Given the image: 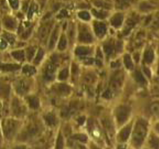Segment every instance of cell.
I'll use <instances>...</instances> for the list:
<instances>
[{
	"label": "cell",
	"mask_w": 159,
	"mask_h": 149,
	"mask_svg": "<svg viewBox=\"0 0 159 149\" xmlns=\"http://www.w3.org/2000/svg\"><path fill=\"white\" fill-rule=\"evenodd\" d=\"M124 65H125V67L129 70H132L134 68V63L133 61H132L131 57L130 56V54H125L124 57Z\"/></svg>",
	"instance_id": "obj_30"
},
{
	"label": "cell",
	"mask_w": 159,
	"mask_h": 149,
	"mask_svg": "<svg viewBox=\"0 0 159 149\" xmlns=\"http://www.w3.org/2000/svg\"><path fill=\"white\" fill-rule=\"evenodd\" d=\"M2 25L5 29L9 32H12L16 30L18 26L17 21L15 18L10 16H6L2 20Z\"/></svg>",
	"instance_id": "obj_6"
},
{
	"label": "cell",
	"mask_w": 159,
	"mask_h": 149,
	"mask_svg": "<svg viewBox=\"0 0 159 149\" xmlns=\"http://www.w3.org/2000/svg\"><path fill=\"white\" fill-rule=\"evenodd\" d=\"M123 79H124L123 74L121 73H118V74L116 73L111 80L112 90H113V91H117V90H119L121 85H122Z\"/></svg>",
	"instance_id": "obj_11"
},
{
	"label": "cell",
	"mask_w": 159,
	"mask_h": 149,
	"mask_svg": "<svg viewBox=\"0 0 159 149\" xmlns=\"http://www.w3.org/2000/svg\"><path fill=\"white\" fill-rule=\"evenodd\" d=\"M130 131H131V125H128L124 127V129H122L119 133V135H118L119 141H121V142H125L129 138Z\"/></svg>",
	"instance_id": "obj_15"
},
{
	"label": "cell",
	"mask_w": 159,
	"mask_h": 149,
	"mask_svg": "<svg viewBox=\"0 0 159 149\" xmlns=\"http://www.w3.org/2000/svg\"><path fill=\"white\" fill-rule=\"evenodd\" d=\"M93 15L98 19H104L108 16V12L105 9H93Z\"/></svg>",
	"instance_id": "obj_29"
},
{
	"label": "cell",
	"mask_w": 159,
	"mask_h": 149,
	"mask_svg": "<svg viewBox=\"0 0 159 149\" xmlns=\"http://www.w3.org/2000/svg\"><path fill=\"white\" fill-rule=\"evenodd\" d=\"M134 78H135V80L137 81L138 82L141 84H144L146 82L145 79H144V75H143L142 73L139 71H137L134 74Z\"/></svg>",
	"instance_id": "obj_35"
},
{
	"label": "cell",
	"mask_w": 159,
	"mask_h": 149,
	"mask_svg": "<svg viewBox=\"0 0 159 149\" xmlns=\"http://www.w3.org/2000/svg\"><path fill=\"white\" fill-rule=\"evenodd\" d=\"M78 122H79V124H83V123L85 122V117L82 116V117L79 118V119L78 120Z\"/></svg>",
	"instance_id": "obj_52"
},
{
	"label": "cell",
	"mask_w": 159,
	"mask_h": 149,
	"mask_svg": "<svg viewBox=\"0 0 159 149\" xmlns=\"http://www.w3.org/2000/svg\"><path fill=\"white\" fill-rule=\"evenodd\" d=\"M22 71L24 74L27 76H32L37 72V70L36 68H34V66L32 65H26L23 67L22 68Z\"/></svg>",
	"instance_id": "obj_24"
},
{
	"label": "cell",
	"mask_w": 159,
	"mask_h": 149,
	"mask_svg": "<svg viewBox=\"0 0 159 149\" xmlns=\"http://www.w3.org/2000/svg\"><path fill=\"white\" fill-rule=\"evenodd\" d=\"M93 4L97 8H100L102 9H109L111 8L112 5L106 0H94Z\"/></svg>",
	"instance_id": "obj_22"
},
{
	"label": "cell",
	"mask_w": 159,
	"mask_h": 149,
	"mask_svg": "<svg viewBox=\"0 0 159 149\" xmlns=\"http://www.w3.org/2000/svg\"><path fill=\"white\" fill-rule=\"evenodd\" d=\"M1 120H2V118H1V110H0V125H1Z\"/></svg>",
	"instance_id": "obj_56"
},
{
	"label": "cell",
	"mask_w": 159,
	"mask_h": 149,
	"mask_svg": "<svg viewBox=\"0 0 159 149\" xmlns=\"http://www.w3.org/2000/svg\"><path fill=\"white\" fill-rule=\"evenodd\" d=\"M67 15H68L67 11L65 10V9H62V10H61V12H59L58 15H57V17H59V18H64V17L67 16Z\"/></svg>",
	"instance_id": "obj_48"
},
{
	"label": "cell",
	"mask_w": 159,
	"mask_h": 149,
	"mask_svg": "<svg viewBox=\"0 0 159 149\" xmlns=\"http://www.w3.org/2000/svg\"><path fill=\"white\" fill-rule=\"evenodd\" d=\"M130 115V108L128 106L122 105L118 106L115 111L116 121L120 125H122L124 123L127 122Z\"/></svg>",
	"instance_id": "obj_4"
},
{
	"label": "cell",
	"mask_w": 159,
	"mask_h": 149,
	"mask_svg": "<svg viewBox=\"0 0 159 149\" xmlns=\"http://www.w3.org/2000/svg\"><path fill=\"white\" fill-rule=\"evenodd\" d=\"M68 76V68H64L63 70L60 71L58 74V79L60 80H65Z\"/></svg>",
	"instance_id": "obj_44"
},
{
	"label": "cell",
	"mask_w": 159,
	"mask_h": 149,
	"mask_svg": "<svg viewBox=\"0 0 159 149\" xmlns=\"http://www.w3.org/2000/svg\"><path fill=\"white\" fill-rule=\"evenodd\" d=\"M93 149H99V148H98V147H93Z\"/></svg>",
	"instance_id": "obj_57"
},
{
	"label": "cell",
	"mask_w": 159,
	"mask_h": 149,
	"mask_svg": "<svg viewBox=\"0 0 159 149\" xmlns=\"http://www.w3.org/2000/svg\"><path fill=\"white\" fill-rule=\"evenodd\" d=\"M51 27H52V23H46L40 28V30H39V37H40V40H43L48 37Z\"/></svg>",
	"instance_id": "obj_13"
},
{
	"label": "cell",
	"mask_w": 159,
	"mask_h": 149,
	"mask_svg": "<svg viewBox=\"0 0 159 149\" xmlns=\"http://www.w3.org/2000/svg\"><path fill=\"white\" fill-rule=\"evenodd\" d=\"M10 93V88L7 83L0 80V99H7Z\"/></svg>",
	"instance_id": "obj_14"
},
{
	"label": "cell",
	"mask_w": 159,
	"mask_h": 149,
	"mask_svg": "<svg viewBox=\"0 0 159 149\" xmlns=\"http://www.w3.org/2000/svg\"><path fill=\"white\" fill-rule=\"evenodd\" d=\"M155 4L152 3L151 2H143L141 3L139 6V9L141 11L143 12H149L155 9Z\"/></svg>",
	"instance_id": "obj_21"
},
{
	"label": "cell",
	"mask_w": 159,
	"mask_h": 149,
	"mask_svg": "<svg viewBox=\"0 0 159 149\" xmlns=\"http://www.w3.org/2000/svg\"><path fill=\"white\" fill-rule=\"evenodd\" d=\"M45 122L49 126H54L57 124V118H56L55 115L52 113H49L44 116Z\"/></svg>",
	"instance_id": "obj_26"
},
{
	"label": "cell",
	"mask_w": 159,
	"mask_h": 149,
	"mask_svg": "<svg viewBox=\"0 0 159 149\" xmlns=\"http://www.w3.org/2000/svg\"><path fill=\"white\" fill-rule=\"evenodd\" d=\"M158 73H159V70H158Z\"/></svg>",
	"instance_id": "obj_59"
},
{
	"label": "cell",
	"mask_w": 159,
	"mask_h": 149,
	"mask_svg": "<svg viewBox=\"0 0 159 149\" xmlns=\"http://www.w3.org/2000/svg\"><path fill=\"white\" fill-rule=\"evenodd\" d=\"M14 88L17 94L20 96H24L29 92L30 84L24 79H18L14 83Z\"/></svg>",
	"instance_id": "obj_5"
},
{
	"label": "cell",
	"mask_w": 159,
	"mask_h": 149,
	"mask_svg": "<svg viewBox=\"0 0 159 149\" xmlns=\"http://www.w3.org/2000/svg\"><path fill=\"white\" fill-rule=\"evenodd\" d=\"M37 11V5L36 3H32L29 6V12H28V17L31 18Z\"/></svg>",
	"instance_id": "obj_37"
},
{
	"label": "cell",
	"mask_w": 159,
	"mask_h": 149,
	"mask_svg": "<svg viewBox=\"0 0 159 149\" xmlns=\"http://www.w3.org/2000/svg\"><path fill=\"white\" fill-rule=\"evenodd\" d=\"M2 140H3V136L2 133H0V145H1L2 143Z\"/></svg>",
	"instance_id": "obj_54"
},
{
	"label": "cell",
	"mask_w": 159,
	"mask_h": 149,
	"mask_svg": "<svg viewBox=\"0 0 159 149\" xmlns=\"http://www.w3.org/2000/svg\"><path fill=\"white\" fill-rule=\"evenodd\" d=\"M155 129H156L157 131H158L159 133V123H158V124H156V126H155Z\"/></svg>",
	"instance_id": "obj_55"
},
{
	"label": "cell",
	"mask_w": 159,
	"mask_h": 149,
	"mask_svg": "<svg viewBox=\"0 0 159 149\" xmlns=\"http://www.w3.org/2000/svg\"><path fill=\"white\" fill-rule=\"evenodd\" d=\"M56 71V67L54 63H49L46 67V72H45L44 78L46 80L51 81L54 78V73Z\"/></svg>",
	"instance_id": "obj_16"
},
{
	"label": "cell",
	"mask_w": 159,
	"mask_h": 149,
	"mask_svg": "<svg viewBox=\"0 0 159 149\" xmlns=\"http://www.w3.org/2000/svg\"><path fill=\"white\" fill-rule=\"evenodd\" d=\"M59 34V26H57L54 29V30L52 31L51 34V37H50V40L49 43H48V47H49L50 49H53L54 47L55 46V43L57 40V37H58Z\"/></svg>",
	"instance_id": "obj_17"
},
{
	"label": "cell",
	"mask_w": 159,
	"mask_h": 149,
	"mask_svg": "<svg viewBox=\"0 0 159 149\" xmlns=\"http://www.w3.org/2000/svg\"><path fill=\"white\" fill-rule=\"evenodd\" d=\"M11 56L18 61H23L26 58V53L23 50H15L11 52Z\"/></svg>",
	"instance_id": "obj_18"
},
{
	"label": "cell",
	"mask_w": 159,
	"mask_h": 149,
	"mask_svg": "<svg viewBox=\"0 0 159 149\" xmlns=\"http://www.w3.org/2000/svg\"><path fill=\"white\" fill-rule=\"evenodd\" d=\"M10 111L12 116L18 119L19 117H22L26 114V109L20 99L17 97H13L11 101Z\"/></svg>",
	"instance_id": "obj_3"
},
{
	"label": "cell",
	"mask_w": 159,
	"mask_h": 149,
	"mask_svg": "<svg viewBox=\"0 0 159 149\" xmlns=\"http://www.w3.org/2000/svg\"><path fill=\"white\" fill-rule=\"evenodd\" d=\"M144 72H145V74H147L148 76H150V75H151V74H150V71H149V70H148L147 68H144Z\"/></svg>",
	"instance_id": "obj_53"
},
{
	"label": "cell",
	"mask_w": 159,
	"mask_h": 149,
	"mask_svg": "<svg viewBox=\"0 0 159 149\" xmlns=\"http://www.w3.org/2000/svg\"><path fill=\"white\" fill-rule=\"evenodd\" d=\"M20 65L17 64H2L0 65V70L2 71H7V72H10V71H15L20 68Z\"/></svg>",
	"instance_id": "obj_20"
},
{
	"label": "cell",
	"mask_w": 159,
	"mask_h": 149,
	"mask_svg": "<svg viewBox=\"0 0 159 149\" xmlns=\"http://www.w3.org/2000/svg\"><path fill=\"white\" fill-rule=\"evenodd\" d=\"M93 75H89V74H87L86 77H85V82H93Z\"/></svg>",
	"instance_id": "obj_50"
},
{
	"label": "cell",
	"mask_w": 159,
	"mask_h": 149,
	"mask_svg": "<svg viewBox=\"0 0 159 149\" xmlns=\"http://www.w3.org/2000/svg\"><path fill=\"white\" fill-rule=\"evenodd\" d=\"M148 133V123L144 119H139L135 124L132 135V141L134 147H140L144 142Z\"/></svg>",
	"instance_id": "obj_2"
},
{
	"label": "cell",
	"mask_w": 159,
	"mask_h": 149,
	"mask_svg": "<svg viewBox=\"0 0 159 149\" xmlns=\"http://www.w3.org/2000/svg\"><path fill=\"white\" fill-rule=\"evenodd\" d=\"M64 147V139L61 134H59L56 143V149H63Z\"/></svg>",
	"instance_id": "obj_45"
},
{
	"label": "cell",
	"mask_w": 159,
	"mask_h": 149,
	"mask_svg": "<svg viewBox=\"0 0 159 149\" xmlns=\"http://www.w3.org/2000/svg\"><path fill=\"white\" fill-rule=\"evenodd\" d=\"M20 127V121L13 116H6L2 118L0 130L2 134L8 141L12 140L18 132Z\"/></svg>",
	"instance_id": "obj_1"
},
{
	"label": "cell",
	"mask_w": 159,
	"mask_h": 149,
	"mask_svg": "<svg viewBox=\"0 0 159 149\" xmlns=\"http://www.w3.org/2000/svg\"><path fill=\"white\" fill-rule=\"evenodd\" d=\"M43 56H44V51L42 50L41 48H40L37 52V55H36L35 59H34V63L38 65V64L41 61L42 59H43Z\"/></svg>",
	"instance_id": "obj_34"
},
{
	"label": "cell",
	"mask_w": 159,
	"mask_h": 149,
	"mask_svg": "<svg viewBox=\"0 0 159 149\" xmlns=\"http://www.w3.org/2000/svg\"><path fill=\"white\" fill-rule=\"evenodd\" d=\"M79 41L82 42V43H91V42H93V38L89 29L82 26L81 28L80 33H79Z\"/></svg>",
	"instance_id": "obj_8"
},
{
	"label": "cell",
	"mask_w": 159,
	"mask_h": 149,
	"mask_svg": "<svg viewBox=\"0 0 159 149\" xmlns=\"http://www.w3.org/2000/svg\"><path fill=\"white\" fill-rule=\"evenodd\" d=\"M31 31H32V29H27L23 34V38H27L31 34Z\"/></svg>",
	"instance_id": "obj_49"
},
{
	"label": "cell",
	"mask_w": 159,
	"mask_h": 149,
	"mask_svg": "<svg viewBox=\"0 0 159 149\" xmlns=\"http://www.w3.org/2000/svg\"><path fill=\"white\" fill-rule=\"evenodd\" d=\"M90 53H91V50L86 47H79L75 50V54L79 56H86L89 55Z\"/></svg>",
	"instance_id": "obj_27"
},
{
	"label": "cell",
	"mask_w": 159,
	"mask_h": 149,
	"mask_svg": "<svg viewBox=\"0 0 159 149\" xmlns=\"http://www.w3.org/2000/svg\"><path fill=\"white\" fill-rule=\"evenodd\" d=\"M1 37H3V38L9 43V44H14V43H15L16 37L11 32L5 31V32L2 33Z\"/></svg>",
	"instance_id": "obj_23"
},
{
	"label": "cell",
	"mask_w": 159,
	"mask_h": 149,
	"mask_svg": "<svg viewBox=\"0 0 159 149\" xmlns=\"http://www.w3.org/2000/svg\"><path fill=\"white\" fill-rule=\"evenodd\" d=\"M78 16L79 19L84 20V21H89L91 20V15H90L89 12L86 10L81 11L78 13Z\"/></svg>",
	"instance_id": "obj_31"
},
{
	"label": "cell",
	"mask_w": 159,
	"mask_h": 149,
	"mask_svg": "<svg viewBox=\"0 0 159 149\" xmlns=\"http://www.w3.org/2000/svg\"><path fill=\"white\" fill-rule=\"evenodd\" d=\"M104 52L106 53L107 55H111L113 51V46L111 43H107L104 45Z\"/></svg>",
	"instance_id": "obj_40"
},
{
	"label": "cell",
	"mask_w": 159,
	"mask_h": 149,
	"mask_svg": "<svg viewBox=\"0 0 159 149\" xmlns=\"http://www.w3.org/2000/svg\"><path fill=\"white\" fill-rule=\"evenodd\" d=\"M9 2L6 0H0V12H6L9 9Z\"/></svg>",
	"instance_id": "obj_43"
},
{
	"label": "cell",
	"mask_w": 159,
	"mask_h": 149,
	"mask_svg": "<svg viewBox=\"0 0 159 149\" xmlns=\"http://www.w3.org/2000/svg\"><path fill=\"white\" fill-rule=\"evenodd\" d=\"M154 57H155V54L154 51L152 49H148L144 53V61L148 64H151L154 61Z\"/></svg>",
	"instance_id": "obj_28"
},
{
	"label": "cell",
	"mask_w": 159,
	"mask_h": 149,
	"mask_svg": "<svg viewBox=\"0 0 159 149\" xmlns=\"http://www.w3.org/2000/svg\"><path fill=\"white\" fill-rule=\"evenodd\" d=\"M8 46H9V43L3 37H0V50L3 51V50L6 49Z\"/></svg>",
	"instance_id": "obj_46"
},
{
	"label": "cell",
	"mask_w": 159,
	"mask_h": 149,
	"mask_svg": "<svg viewBox=\"0 0 159 149\" xmlns=\"http://www.w3.org/2000/svg\"><path fill=\"white\" fill-rule=\"evenodd\" d=\"M138 21V19L136 16H133L131 18L128 19L127 21L126 22L125 24V28H124V34H128L130 30H131L132 28L137 24Z\"/></svg>",
	"instance_id": "obj_19"
},
{
	"label": "cell",
	"mask_w": 159,
	"mask_h": 149,
	"mask_svg": "<svg viewBox=\"0 0 159 149\" xmlns=\"http://www.w3.org/2000/svg\"><path fill=\"white\" fill-rule=\"evenodd\" d=\"M124 15L123 12H117L114 14L110 19V23L115 28H120L124 23Z\"/></svg>",
	"instance_id": "obj_9"
},
{
	"label": "cell",
	"mask_w": 159,
	"mask_h": 149,
	"mask_svg": "<svg viewBox=\"0 0 159 149\" xmlns=\"http://www.w3.org/2000/svg\"><path fill=\"white\" fill-rule=\"evenodd\" d=\"M8 2H9V6L12 8V9H19L20 7V0H7Z\"/></svg>",
	"instance_id": "obj_41"
},
{
	"label": "cell",
	"mask_w": 159,
	"mask_h": 149,
	"mask_svg": "<svg viewBox=\"0 0 159 149\" xmlns=\"http://www.w3.org/2000/svg\"><path fill=\"white\" fill-rule=\"evenodd\" d=\"M138 0H114V5L116 9L124 10L133 6Z\"/></svg>",
	"instance_id": "obj_10"
},
{
	"label": "cell",
	"mask_w": 159,
	"mask_h": 149,
	"mask_svg": "<svg viewBox=\"0 0 159 149\" xmlns=\"http://www.w3.org/2000/svg\"><path fill=\"white\" fill-rule=\"evenodd\" d=\"M40 127L37 123H31L26 127V131L24 132L23 138H30L36 136L40 132Z\"/></svg>",
	"instance_id": "obj_7"
},
{
	"label": "cell",
	"mask_w": 159,
	"mask_h": 149,
	"mask_svg": "<svg viewBox=\"0 0 159 149\" xmlns=\"http://www.w3.org/2000/svg\"><path fill=\"white\" fill-rule=\"evenodd\" d=\"M150 110L154 116L159 117V102L152 103L150 106Z\"/></svg>",
	"instance_id": "obj_33"
},
{
	"label": "cell",
	"mask_w": 159,
	"mask_h": 149,
	"mask_svg": "<svg viewBox=\"0 0 159 149\" xmlns=\"http://www.w3.org/2000/svg\"><path fill=\"white\" fill-rule=\"evenodd\" d=\"M150 144L154 149H159V139L157 137L152 136L150 138Z\"/></svg>",
	"instance_id": "obj_36"
},
{
	"label": "cell",
	"mask_w": 159,
	"mask_h": 149,
	"mask_svg": "<svg viewBox=\"0 0 159 149\" xmlns=\"http://www.w3.org/2000/svg\"><path fill=\"white\" fill-rule=\"evenodd\" d=\"M58 90L62 94H68L71 91V88H70V87L68 85H65V84H61V85H59Z\"/></svg>",
	"instance_id": "obj_39"
},
{
	"label": "cell",
	"mask_w": 159,
	"mask_h": 149,
	"mask_svg": "<svg viewBox=\"0 0 159 149\" xmlns=\"http://www.w3.org/2000/svg\"><path fill=\"white\" fill-rule=\"evenodd\" d=\"M102 96L104 99H111V98L113 97V92H112L111 89H107L102 93Z\"/></svg>",
	"instance_id": "obj_47"
},
{
	"label": "cell",
	"mask_w": 159,
	"mask_h": 149,
	"mask_svg": "<svg viewBox=\"0 0 159 149\" xmlns=\"http://www.w3.org/2000/svg\"><path fill=\"white\" fill-rule=\"evenodd\" d=\"M35 52H36V48L34 47H28L26 52V58H27L29 61H30L31 59L33 58V57L34 56V54H35Z\"/></svg>",
	"instance_id": "obj_38"
},
{
	"label": "cell",
	"mask_w": 159,
	"mask_h": 149,
	"mask_svg": "<svg viewBox=\"0 0 159 149\" xmlns=\"http://www.w3.org/2000/svg\"><path fill=\"white\" fill-rule=\"evenodd\" d=\"M73 138L83 143L86 142L87 140H88V138H87L86 135L83 134V133H79V134L74 135V136H73Z\"/></svg>",
	"instance_id": "obj_42"
},
{
	"label": "cell",
	"mask_w": 159,
	"mask_h": 149,
	"mask_svg": "<svg viewBox=\"0 0 159 149\" xmlns=\"http://www.w3.org/2000/svg\"><path fill=\"white\" fill-rule=\"evenodd\" d=\"M13 149H26V147L25 145H18L16 146Z\"/></svg>",
	"instance_id": "obj_51"
},
{
	"label": "cell",
	"mask_w": 159,
	"mask_h": 149,
	"mask_svg": "<svg viewBox=\"0 0 159 149\" xmlns=\"http://www.w3.org/2000/svg\"><path fill=\"white\" fill-rule=\"evenodd\" d=\"M94 30L97 37H102L107 33V26L102 22H96L94 24Z\"/></svg>",
	"instance_id": "obj_12"
},
{
	"label": "cell",
	"mask_w": 159,
	"mask_h": 149,
	"mask_svg": "<svg viewBox=\"0 0 159 149\" xmlns=\"http://www.w3.org/2000/svg\"><path fill=\"white\" fill-rule=\"evenodd\" d=\"M67 44H68V40H67L66 37L65 35H62L58 43V45H57L58 49L60 51H64L67 47Z\"/></svg>",
	"instance_id": "obj_32"
},
{
	"label": "cell",
	"mask_w": 159,
	"mask_h": 149,
	"mask_svg": "<svg viewBox=\"0 0 159 149\" xmlns=\"http://www.w3.org/2000/svg\"><path fill=\"white\" fill-rule=\"evenodd\" d=\"M1 29H2V28H1V24H0V32H1Z\"/></svg>",
	"instance_id": "obj_58"
},
{
	"label": "cell",
	"mask_w": 159,
	"mask_h": 149,
	"mask_svg": "<svg viewBox=\"0 0 159 149\" xmlns=\"http://www.w3.org/2000/svg\"><path fill=\"white\" fill-rule=\"evenodd\" d=\"M27 102L28 104H29V106L32 109H37L40 106V101H39L38 98L37 96H30L27 99Z\"/></svg>",
	"instance_id": "obj_25"
}]
</instances>
